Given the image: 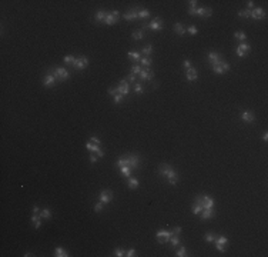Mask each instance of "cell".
Listing matches in <instances>:
<instances>
[{
  "label": "cell",
  "instance_id": "obj_37",
  "mask_svg": "<svg viewBox=\"0 0 268 257\" xmlns=\"http://www.w3.org/2000/svg\"><path fill=\"white\" fill-rule=\"evenodd\" d=\"M234 37H235V39L237 40H240V42H245V39H247V36H245V33H244V31H241V30H238V31H235V33H234Z\"/></svg>",
  "mask_w": 268,
  "mask_h": 257
},
{
  "label": "cell",
  "instance_id": "obj_4",
  "mask_svg": "<svg viewBox=\"0 0 268 257\" xmlns=\"http://www.w3.org/2000/svg\"><path fill=\"white\" fill-rule=\"evenodd\" d=\"M164 29L163 26V19L161 17H155L148 24H143L141 30H153V31H161Z\"/></svg>",
  "mask_w": 268,
  "mask_h": 257
},
{
  "label": "cell",
  "instance_id": "obj_41",
  "mask_svg": "<svg viewBox=\"0 0 268 257\" xmlns=\"http://www.w3.org/2000/svg\"><path fill=\"white\" fill-rule=\"evenodd\" d=\"M176 256L177 257H184V256H187V250H185V247L184 246H178V250L176 251Z\"/></svg>",
  "mask_w": 268,
  "mask_h": 257
},
{
  "label": "cell",
  "instance_id": "obj_25",
  "mask_svg": "<svg viewBox=\"0 0 268 257\" xmlns=\"http://www.w3.org/2000/svg\"><path fill=\"white\" fill-rule=\"evenodd\" d=\"M138 179H136V177H128L127 179V186L130 190H136V189H138Z\"/></svg>",
  "mask_w": 268,
  "mask_h": 257
},
{
  "label": "cell",
  "instance_id": "obj_56",
  "mask_svg": "<svg viewBox=\"0 0 268 257\" xmlns=\"http://www.w3.org/2000/svg\"><path fill=\"white\" fill-rule=\"evenodd\" d=\"M252 7H254V2L252 0L247 2V10H252Z\"/></svg>",
  "mask_w": 268,
  "mask_h": 257
},
{
  "label": "cell",
  "instance_id": "obj_16",
  "mask_svg": "<svg viewBox=\"0 0 268 257\" xmlns=\"http://www.w3.org/2000/svg\"><path fill=\"white\" fill-rule=\"evenodd\" d=\"M86 149H87L90 153H96L98 157H104V152L101 150L100 146H97V144L91 143V141H87V143H86Z\"/></svg>",
  "mask_w": 268,
  "mask_h": 257
},
{
  "label": "cell",
  "instance_id": "obj_12",
  "mask_svg": "<svg viewBox=\"0 0 268 257\" xmlns=\"http://www.w3.org/2000/svg\"><path fill=\"white\" fill-rule=\"evenodd\" d=\"M56 84H57V80H56L54 76H53L52 70H48L47 73H46V76H44V79H43V86L44 87H47V89H50V87H54Z\"/></svg>",
  "mask_w": 268,
  "mask_h": 257
},
{
  "label": "cell",
  "instance_id": "obj_27",
  "mask_svg": "<svg viewBox=\"0 0 268 257\" xmlns=\"http://www.w3.org/2000/svg\"><path fill=\"white\" fill-rule=\"evenodd\" d=\"M204 210V207H202V204L201 203H198L197 200H194V204H193V207H191V211H193V214H200Z\"/></svg>",
  "mask_w": 268,
  "mask_h": 257
},
{
  "label": "cell",
  "instance_id": "obj_42",
  "mask_svg": "<svg viewBox=\"0 0 268 257\" xmlns=\"http://www.w3.org/2000/svg\"><path fill=\"white\" fill-rule=\"evenodd\" d=\"M74 60H76V57L73 56V54H67V56H64V59H63V61H64L66 64H70V66H73Z\"/></svg>",
  "mask_w": 268,
  "mask_h": 257
},
{
  "label": "cell",
  "instance_id": "obj_39",
  "mask_svg": "<svg viewBox=\"0 0 268 257\" xmlns=\"http://www.w3.org/2000/svg\"><path fill=\"white\" fill-rule=\"evenodd\" d=\"M140 63L141 66H144V67H150L151 66V63H153V60H151V57H141L140 59Z\"/></svg>",
  "mask_w": 268,
  "mask_h": 257
},
{
  "label": "cell",
  "instance_id": "obj_49",
  "mask_svg": "<svg viewBox=\"0 0 268 257\" xmlns=\"http://www.w3.org/2000/svg\"><path fill=\"white\" fill-rule=\"evenodd\" d=\"M126 79H127L128 83H133V84H134V83H137V76H136V74H133V73H130Z\"/></svg>",
  "mask_w": 268,
  "mask_h": 257
},
{
  "label": "cell",
  "instance_id": "obj_22",
  "mask_svg": "<svg viewBox=\"0 0 268 257\" xmlns=\"http://www.w3.org/2000/svg\"><path fill=\"white\" fill-rule=\"evenodd\" d=\"M216 216V210L213 209V207H210V209H204L200 213V217H201V220L204 222V220H208V218H211V217H214Z\"/></svg>",
  "mask_w": 268,
  "mask_h": 257
},
{
  "label": "cell",
  "instance_id": "obj_46",
  "mask_svg": "<svg viewBox=\"0 0 268 257\" xmlns=\"http://www.w3.org/2000/svg\"><path fill=\"white\" fill-rule=\"evenodd\" d=\"M114 105H120V103H123L124 100H126V97L123 96V94H119V93H117V94H114Z\"/></svg>",
  "mask_w": 268,
  "mask_h": 257
},
{
  "label": "cell",
  "instance_id": "obj_58",
  "mask_svg": "<svg viewBox=\"0 0 268 257\" xmlns=\"http://www.w3.org/2000/svg\"><path fill=\"white\" fill-rule=\"evenodd\" d=\"M188 3H190V7H197L198 2H197V0H191V2H188Z\"/></svg>",
  "mask_w": 268,
  "mask_h": 257
},
{
  "label": "cell",
  "instance_id": "obj_52",
  "mask_svg": "<svg viewBox=\"0 0 268 257\" xmlns=\"http://www.w3.org/2000/svg\"><path fill=\"white\" fill-rule=\"evenodd\" d=\"M183 66H184V69H190V67H193V63H191V60H188V59H185L184 63H183Z\"/></svg>",
  "mask_w": 268,
  "mask_h": 257
},
{
  "label": "cell",
  "instance_id": "obj_2",
  "mask_svg": "<svg viewBox=\"0 0 268 257\" xmlns=\"http://www.w3.org/2000/svg\"><path fill=\"white\" fill-rule=\"evenodd\" d=\"M123 166H127L130 169H138L140 166V156L138 154H124L116 161V167H123Z\"/></svg>",
  "mask_w": 268,
  "mask_h": 257
},
{
  "label": "cell",
  "instance_id": "obj_48",
  "mask_svg": "<svg viewBox=\"0 0 268 257\" xmlns=\"http://www.w3.org/2000/svg\"><path fill=\"white\" fill-rule=\"evenodd\" d=\"M185 30L188 31V33H190V35H191V36H195V35H197V33H198L197 27H195V26H193V24H191V26H188V27H187V29H185Z\"/></svg>",
  "mask_w": 268,
  "mask_h": 257
},
{
  "label": "cell",
  "instance_id": "obj_55",
  "mask_svg": "<svg viewBox=\"0 0 268 257\" xmlns=\"http://www.w3.org/2000/svg\"><path fill=\"white\" fill-rule=\"evenodd\" d=\"M188 13H190V16H195L197 14V7H190Z\"/></svg>",
  "mask_w": 268,
  "mask_h": 257
},
{
  "label": "cell",
  "instance_id": "obj_51",
  "mask_svg": "<svg viewBox=\"0 0 268 257\" xmlns=\"http://www.w3.org/2000/svg\"><path fill=\"white\" fill-rule=\"evenodd\" d=\"M126 256H127V257H134V256H137L136 248H130V250H127V251H126Z\"/></svg>",
  "mask_w": 268,
  "mask_h": 257
},
{
  "label": "cell",
  "instance_id": "obj_10",
  "mask_svg": "<svg viewBox=\"0 0 268 257\" xmlns=\"http://www.w3.org/2000/svg\"><path fill=\"white\" fill-rule=\"evenodd\" d=\"M250 52H251V46L247 42L240 43L237 46V49H235V53H237L238 57H245L247 54H250Z\"/></svg>",
  "mask_w": 268,
  "mask_h": 257
},
{
  "label": "cell",
  "instance_id": "obj_57",
  "mask_svg": "<svg viewBox=\"0 0 268 257\" xmlns=\"http://www.w3.org/2000/svg\"><path fill=\"white\" fill-rule=\"evenodd\" d=\"M33 213H36V214H39V213H40V207H39L37 204L33 206Z\"/></svg>",
  "mask_w": 268,
  "mask_h": 257
},
{
  "label": "cell",
  "instance_id": "obj_26",
  "mask_svg": "<svg viewBox=\"0 0 268 257\" xmlns=\"http://www.w3.org/2000/svg\"><path fill=\"white\" fill-rule=\"evenodd\" d=\"M105 14H107V12H104V10H97L96 14H94V22H96V23L104 22Z\"/></svg>",
  "mask_w": 268,
  "mask_h": 257
},
{
  "label": "cell",
  "instance_id": "obj_38",
  "mask_svg": "<svg viewBox=\"0 0 268 257\" xmlns=\"http://www.w3.org/2000/svg\"><path fill=\"white\" fill-rule=\"evenodd\" d=\"M170 243H171L173 247H178L181 241H180V239H178V236H177V234H173L171 237H170Z\"/></svg>",
  "mask_w": 268,
  "mask_h": 257
},
{
  "label": "cell",
  "instance_id": "obj_19",
  "mask_svg": "<svg viewBox=\"0 0 268 257\" xmlns=\"http://www.w3.org/2000/svg\"><path fill=\"white\" fill-rule=\"evenodd\" d=\"M250 19H252V20H263V19H265V10L261 9V7H255V9L251 10Z\"/></svg>",
  "mask_w": 268,
  "mask_h": 257
},
{
  "label": "cell",
  "instance_id": "obj_29",
  "mask_svg": "<svg viewBox=\"0 0 268 257\" xmlns=\"http://www.w3.org/2000/svg\"><path fill=\"white\" fill-rule=\"evenodd\" d=\"M120 174L126 177V179H128V177H131V169L127 167V166H123V167H120Z\"/></svg>",
  "mask_w": 268,
  "mask_h": 257
},
{
  "label": "cell",
  "instance_id": "obj_60",
  "mask_svg": "<svg viewBox=\"0 0 268 257\" xmlns=\"http://www.w3.org/2000/svg\"><path fill=\"white\" fill-rule=\"evenodd\" d=\"M29 256H34V254H33V253H30V251H27L26 254H24V257H29Z\"/></svg>",
  "mask_w": 268,
  "mask_h": 257
},
{
  "label": "cell",
  "instance_id": "obj_7",
  "mask_svg": "<svg viewBox=\"0 0 268 257\" xmlns=\"http://www.w3.org/2000/svg\"><path fill=\"white\" fill-rule=\"evenodd\" d=\"M88 57H86V56H80V57H76V60H74V63H73V69L74 70H84L86 67L88 66Z\"/></svg>",
  "mask_w": 268,
  "mask_h": 257
},
{
  "label": "cell",
  "instance_id": "obj_33",
  "mask_svg": "<svg viewBox=\"0 0 268 257\" xmlns=\"http://www.w3.org/2000/svg\"><path fill=\"white\" fill-rule=\"evenodd\" d=\"M131 37L134 40H141L143 37H144V30H141V29H138V30H134L131 33Z\"/></svg>",
  "mask_w": 268,
  "mask_h": 257
},
{
  "label": "cell",
  "instance_id": "obj_28",
  "mask_svg": "<svg viewBox=\"0 0 268 257\" xmlns=\"http://www.w3.org/2000/svg\"><path fill=\"white\" fill-rule=\"evenodd\" d=\"M54 256L56 257H69L70 254H69V251L64 250L63 247H56V250H54Z\"/></svg>",
  "mask_w": 268,
  "mask_h": 257
},
{
  "label": "cell",
  "instance_id": "obj_35",
  "mask_svg": "<svg viewBox=\"0 0 268 257\" xmlns=\"http://www.w3.org/2000/svg\"><path fill=\"white\" fill-rule=\"evenodd\" d=\"M153 53V44L148 43V44H145L144 47H143V54H144L145 57H150V54Z\"/></svg>",
  "mask_w": 268,
  "mask_h": 257
},
{
  "label": "cell",
  "instance_id": "obj_36",
  "mask_svg": "<svg viewBox=\"0 0 268 257\" xmlns=\"http://www.w3.org/2000/svg\"><path fill=\"white\" fill-rule=\"evenodd\" d=\"M216 237H217V234H214L213 231H208V233H205V236H204V240H205L207 243H214Z\"/></svg>",
  "mask_w": 268,
  "mask_h": 257
},
{
  "label": "cell",
  "instance_id": "obj_13",
  "mask_svg": "<svg viewBox=\"0 0 268 257\" xmlns=\"http://www.w3.org/2000/svg\"><path fill=\"white\" fill-rule=\"evenodd\" d=\"M113 197H114V193L111 192V190H103L100 193V196H98V200L103 203V204H109L113 201Z\"/></svg>",
  "mask_w": 268,
  "mask_h": 257
},
{
  "label": "cell",
  "instance_id": "obj_5",
  "mask_svg": "<svg viewBox=\"0 0 268 257\" xmlns=\"http://www.w3.org/2000/svg\"><path fill=\"white\" fill-rule=\"evenodd\" d=\"M120 16H121V14H120L119 10H111V12H107L105 19H104V23L107 24V26H113V24H116V23L119 22Z\"/></svg>",
  "mask_w": 268,
  "mask_h": 257
},
{
  "label": "cell",
  "instance_id": "obj_11",
  "mask_svg": "<svg viewBox=\"0 0 268 257\" xmlns=\"http://www.w3.org/2000/svg\"><path fill=\"white\" fill-rule=\"evenodd\" d=\"M173 236V231H167V230H158L155 233V239L158 240V243L166 244L170 241V237Z\"/></svg>",
  "mask_w": 268,
  "mask_h": 257
},
{
  "label": "cell",
  "instance_id": "obj_32",
  "mask_svg": "<svg viewBox=\"0 0 268 257\" xmlns=\"http://www.w3.org/2000/svg\"><path fill=\"white\" fill-rule=\"evenodd\" d=\"M127 56H128V59L133 60L134 63H136V61H140V59H141V56H140V53L138 52H128Z\"/></svg>",
  "mask_w": 268,
  "mask_h": 257
},
{
  "label": "cell",
  "instance_id": "obj_1",
  "mask_svg": "<svg viewBox=\"0 0 268 257\" xmlns=\"http://www.w3.org/2000/svg\"><path fill=\"white\" fill-rule=\"evenodd\" d=\"M158 174L161 176L163 179L167 180L171 186L177 184L178 180H180V174L177 173V170L171 164H168V163H163V164L158 167Z\"/></svg>",
  "mask_w": 268,
  "mask_h": 257
},
{
  "label": "cell",
  "instance_id": "obj_8",
  "mask_svg": "<svg viewBox=\"0 0 268 257\" xmlns=\"http://www.w3.org/2000/svg\"><path fill=\"white\" fill-rule=\"evenodd\" d=\"M207 57H208V63H210V66L213 67V66H216V64H220L221 61L224 60V57H223V54L218 52H210L208 54H207Z\"/></svg>",
  "mask_w": 268,
  "mask_h": 257
},
{
  "label": "cell",
  "instance_id": "obj_9",
  "mask_svg": "<svg viewBox=\"0 0 268 257\" xmlns=\"http://www.w3.org/2000/svg\"><path fill=\"white\" fill-rule=\"evenodd\" d=\"M116 90H117V93H119V94H123L124 97L128 96V93H130V83L127 82V79L120 80L119 86L116 87Z\"/></svg>",
  "mask_w": 268,
  "mask_h": 257
},
{
  "label": "cell",
  "instance_id": "obj_40",
  "mask_svg": "<svg viewBox=\"0 0 268 257\" xmlns=\"http://www.w3.org/2000/svg\"><path fill=\"white\" fill-rule=\"evenodd\" d=\"M237 16H238L240 19H250V16H251V10L244 9V10H241V12H238Z\"/></svg>",
  "mask_w": 268,
  "mask_h": 257
},
{
  "label": "cell",
  "instance_id": "obj_30",
  "mask_svg": "<svg viewBox=\"0 0 268 257\" xmlns=\"http://www.w3.org/2000/svg\"><path fill=\"white\" fill-rule=\"evenodd\" d=\"M174 31H176L177 35H180V36H184L185 35V27L183 26V24H181V23H176V24H174Z\"/></svg>",
  "mask_w": 268,
  "mask_h": 257
},
{
  "label": "cell",
  "instance_id": "obj_15",
  "mask_svg": "<svg viewBox=\"0 0 268 257\" xmlns=\"http://www.w3.org/2000/svg\"><path fill=\"white\" fill-rule=\"evenodd\" d=\"M240 119H241V122L247 123V124H250V123H254L255 122V116H254V113H252L251 110H244V112H241Z\"/></svg>",
  "mask_w": 268,
  "mask_h": 257
},
{
  "label": "cell",
  "instance_id": "obj_47",
  "mask_svg": "<svg viewBox=\"0 0 268 257\" xmlns=\"http://www.w3.org/2000/svg\"><path fill=\"white\" fill-rule=\"evenodd\" d=\"M103 209H104V204L98 200L96 203V206H94V213H101V211H103Z\"/></svg>",
  "mask_w": 268,
  "mask_h": 257
},
{
  "label": "cell",
  "instance_id": "obj_23",
  "mask_svg": "<svg viewBox=\"0 0 268 257\" xmlns=\"http://www.w3.org/2000/svg\"><path fill=\"white\" fill-rule=\"evenodd\" d=\"M214 204H216L214 199H211V197L207 196V194H202V207H204V209H210V207H214Z\"/></svg>",
  "mask_w": 268,
  "mask_h": 257
},
{
  "label": "cell",
  "instance_id": "obj_54",
  "mask_svg": "<svg viewBox=\"0 0 268 257\" xmlns=\"http://www.w3.org/2000/svg\"><path fill=\"white\" fill-rule=\"evenodd\" d=\"M97 159H98V156H97L96 153H91V154H90V161H91V163H96Z\"/></svg>",
  "mask_w": 268,
  "mask_h": 257
},
{
  "label": "cell",
  "instance_id": "obj_31",
  "mask_svg": "<svg viewBox=\"0 0 268 257\" xmlns=\"http://www.w3.org/2000/svg\"><path fill=\"white\" fill-rule=\"evenodd\" d=\"M148 17H150V12H148V10L140 7V9H138V19H140V20H145V19H148Z\"/></svg>",
  "mask_w": 268,
  "mask_h": 257
},
{
  "label": "cell",
  "instance_id": "obj_50",
  "mask_svg": "<svg viewBox=\"0 0 268 257\" xmlns=\"http://www.w3.org/2000/svg\"><path fill=\"white\" fill-rule=\"evenodd\" d=\"M90 141L94 143V144H97V146H101V140L98 139L97 136H91V137H90Z\"/></svg>",
  "mask_w": 268,
  "mask_h": 257
},
{
  "label": "cell",
  "instance_id": "obj_18",
  "mask_svg": "<svg viewBox=\"0 0 268 257\" xmlns=\"http://www.w3.org/2000/svg\"><path fill=\"white\" fill-rule=\"evenodd\" d=\"M138 9H140V6L133 7L131 10H128L127 13L123 14V19H126V20H128V22H131V20H137V19H138Z\"/></svg>",
  "mask_w": 268,
  "mask_h": 257
},
{
  "label": "cell",
  "instance_id": "obj_44",
  "mask_svg": "<svg viewBox=\"0 0 268 257\" xmlns=\"http://www.w3.org/2000/svg\"><path fill=\"white\" fill-rule=\"evenodd\" d=\"M140 72H141V66L140 64H137V63H134V64L131 66V69H130V73H133V74H140Z\"/></svg>",
  "mask_w": 268,
  "mask_h": 257
},
{
  "label": "cell",
  "instance_id": "obj_34",
  "mask_svg": "<svg viewBox=\"0 0 268 257\" xmlns=\"http://www.w3.org/2000/svg\"><path fill=\"white\" fill-rule=\"evenodd\" d=\"M39 214H40V217L43 218V220H48V218H52V211H50V210H48L47 207L41 210V211H40Z\"/></svg>",
  "mask_w": 268,
  "mask_h": 257
},
{
  "label": "cell",
  "instance_id": "obj_59",
  "mask_svg": "<svg viewBox=\"0 0 268 257\" xmlns=\"http://www.w3.org/2000/svg\"><path fill=\"white\" fill-rule=\"evenodd\" d=\"M263 140H264V141H267V140H268V133H267V131L263 134Z\"/></svg>",
  "mask_w": 268,
  "mask_h": 257
},
{
  "label": "cell",
  "instance_id": "obj_14",
  "mask_svg": "<svg viewBox=\"0 0 268 257\" xmlns=\"http://www.w3.org/2000/svg\"><path fill=\"white\" fill-rule=\"evenodd\" d=\"M230 67H231V66H230L228 63H227V61H221L220 64L213 66L211 69H213V72H214V73H216V74H218V76H220V74H224V73H227V72H228V70H230Z\"/></svg>",
  "mask_w": 268,
  "mask_h": 257
},
{
  "label": "cell",
  "instance_id": "obj_3",
  "mask_svg": "<svg viewBox=\"0 0 268 257\" xmlns=\"http://www.w3.org/2000/svg\"><path fill=\"white\" fill-rule=\"evenodd\" d=\"M53 76L56 77L57 82H66L70 79V72L66 69V67H60V66H56L54 69H52Z\"/></svg>",
  "mask_w": 268,
  "mask_h": 257
},
{
  "label": "cell",
  "instance_id": "obj_53",
  "mask_svg": "<svg viewBox=\"0 0 268 257\" xmlns=\"http://www.w3.org/2000/svg\"><path fill=\"white\" fill-rule=\"evenodd\" d=\"M181 231H183V229L177 226V227H174V229H173V234H177V236H178V234H181Z\"/></svg>",
  "mask_w": 268,
  "mask_h": 257
},
{
  "label": "cell",
  "instance_id": "obj_43",
  "mask_svg": "<svg viewBox=\"0 0 268 257\" xmlns=\"http://www.w3.org/2000/svg\"><path fill=\"white\" fill-rule=\"evenodd\" d=\"M134 92H136L137 94H143V93H144V89H143V84H141L140 82L134 83Z\"/></svg>",
  "mask_w": 268,
  "mask_h": 257
},
{
  "label": "cell",
  "instance_id": "obj_21",
  "mask_svg": "<svg viewBox=\"0 0 268 257\" xmlns=\"http://www.w3.org/2000/svg\"><path fill=\"white\" fill-rule=\"evenodd\" d=\"M185 79L188 80V82H195L198 79V73L197 70L194 69V67H190V69L185 70Z\"/></svg>",
  "mask_w": 268,
  "mask_h": 257
},
{
  "label": "cell",
  "instance_id": "obj_20",
  "mask_svg": "<svg viewBox=\"0 0 268 257\" xmlns=\"http://www.w3.org/2000/svg\"><path fill=\"white\" fill-rule=\"evenodd\" d=\"M213 14V9L211 7H197V14L195 16H200L202 19H208L211 17Z\"/></svg>",
  "mask_w": 268,
  "mask_h": 257
},
{
  "label": "cell",
  "instance_id": "obj_17",
  "mask_svg": "<svg viewBox=\"0 0 268 257\" xmlns=\"http://www.w3.org/2000/svg\"><path fill=\"white\" fill-rule=\"evenodd\" d=\"M140 82H143V80H148V82H151L154 77V72L150 67H144V69H141L140 72Z\"/></svg>",
  "mask_w": 268,
  "mask_h": 257
},
{
  "label": "cell",
  "instance_id": "obj_45",
  "mask_svg": "<svg viewBox=\"0 0 268 257\" xmlns=\"http://www.w3.org/2000/svg\"><path fill=\"white\" fill-rule=\"evenodd\" d=\"M126 251H127V250H124L123 247H117V248H114V256L123 257V256H126Z\"/></svg>",
  "mask_w": 268,
  "mask_h": 257
},
{
  "label": "cell",
  "instance_id": "obj_6",
  "mask_svg": "<svg viewBox=\"0 0 268 257\" xmlns=\"http://www.w3.org/2000/svg\"><path fill=\"white\" fill-rule=\"evenodd\" d=\"M214 244H216V247L218 251L224 253L227 250V246H228V239L225 237V236H217L216 240H214Z\"/></svg>",
  "mask_w": 268,
  "mask_h": 257
},
{
  "label": "cell",
  "instance_id": "obj_24",
  "mask_svg": "<svg viewBox=\"0 0 268 257\" xmlns=\"http://www.w3.org/2000/svg\"><path fill=\"white\" fill-rule=\"evenodd\" d=\"M41 220L43 218L40 217V214H33L31 216V218H30V222H31V224L34 226V229H40V226H41Z\"/></svg>",
  "mask_w": 268,
  "mask_h": 257
}]
</instances>
